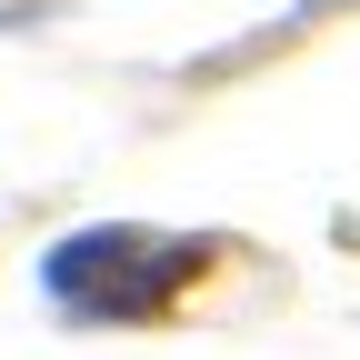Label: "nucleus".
I'll list each match as a JSON object with an SVG mask.
<instances>
[{"label": "nucleus", "instance_id": "obj_1", "mask_svg": "<svg viewBox=\"0 0 360 360\" xmlns=\"http://www.w3.org/2000/svg\"><path fill=\"white\" fill-rule=\"evenodd\" d=\"M200 270L191 240H150V231H80L51 250V290L70 310H101V321H130V310H160L180 281Z\"/></svg>", "mask_w": 360, "mask_h": 360}]
</instances>
